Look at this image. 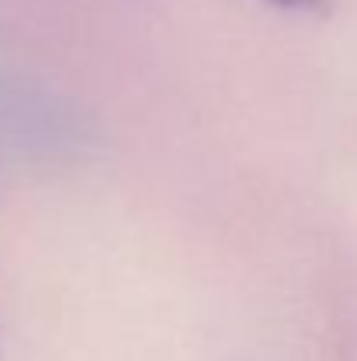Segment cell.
<instances>
[{
    "mask_svg": "<svg viewBox=\"0 0 357 361\" xmlns=\"http://www.w3.org/2000/svg\"><path fill=\"white\" fill-rule=\"evenodd\" d=\"M270 4H277L284 11H322L326 7V0H270Z\"/></svg>",
    "mask_w": 357,
    "mask_h": 361,
    "instance_id": "obj_1",
    "label": "cell"
}]
</instances>
